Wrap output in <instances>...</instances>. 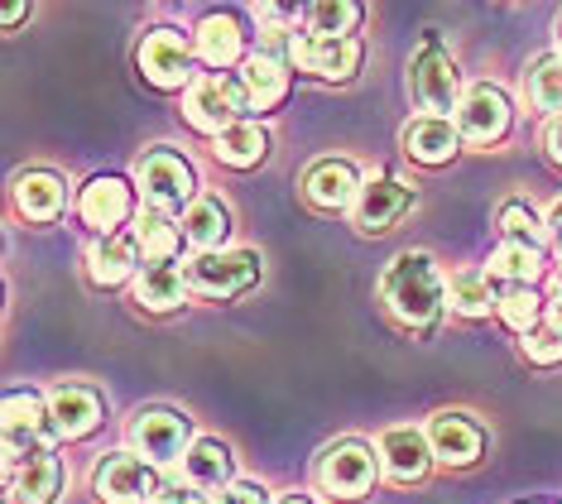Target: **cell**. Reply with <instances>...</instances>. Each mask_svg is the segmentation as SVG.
Listing matches in <instances>:
<instances>
[{
	"mask_svg": "<svg viewBox=\"0 0 562 504\" xmlns=\"http://www.w3.org/2000/svg\"><path fill=\"white\" fill-rule=\"evenodd\" d=\"M380 303L385 313L408 332H428L438 327L442 307H447V283L438 275L428 250H404L394 255L380 275Z\"/></svg>",
	"mask_w": 562,
	"mask_h": 504,
	"instance_id": "1",
	"label": "cell"
},
{
	"mask_svg": "<svg viewBox=\"0 0 562 504\" xmlns=\"http://www.w3.org/2000/svg\"><path fill=\"white\" fill-rule=\"evenodd\" d=\"M135 192L145 198V212L173 216L198 202V173L178 149L155 145L135 159Z\"/></svg>",
	"mask_w": 562,
	"mask_h": 504,
	"instance_id": "2",
	"label": "cell"
},
{
	"mask_svg": "<svg viewBox=\"0 0 562 504\" xmlns=\"http://www.w3.org/2000/svg\"><path fill=\"white\" fill-rule=\"evenodd\" d=\"M408 97L418 101L428 115H447L462 107L467 87H462V72H457V58L442 48L438 34L424 38V48L408 63Z\"/></svg>",
	"mask_w": 562,
	"mask_h": 504,
	"instance_id": "3",
	"label": "cell"
},
{
	"mask_svg": "<svg viewBox=\"0 0 562 504\" xmlns=\"http://www.w3.org/2000/svg\"><path fill=\"white\" fill-rule=\"evenodd\" d=\"M92 495L97 504H159L164 500V475L135 451H111L92 471Z\"/></svg>",
	"mask_w": 562,
	"mask_h": 504,
	"instance_id": "4",
	"label": "cell"
},
{
	"mask_svg": "<svg viewBox=\"0 0 562 504\" xmlns=\"http://www.w3.org/2000/svg\"><path fill=\"white\" fill-rule=\"evenodd\" d=\"M317 490L331 500H366L370 490H375V475H380V451L356 443H331L323 457H317Z\"/></svg>",
	"mask_w": 562,
	"mask_h": 504,
	"instance_id": "5",
	"label": "cell"
},
{
	"mask_svg": "<svg viewBox=\"0 0 562 504\" xmlns=\"http://www.w3.org/2000/svg\"><path fill=\"white\" fill-rule=\"evenodd\" d=\"M193 443V418H183L173 408H139L131 418V447L149 467H183Z\"/></svg>",
	"mask_w": 562,
	"mask_h": 504,
	"instance_id": "6",
	"label": "cell"
},
{
	"mask_svg": "<svg viewBox=\"0 0 562 504\" xmlns=\"http://www.w3.org/2000/svg\"><path fill=\"white\" fill-rule=\"evenodd\" d=\"M246 97H240V82L236 77H222V72H202L193 87L183 92V121L193 125L198 135H212L222 139L232 125L246 121Z\"/></svg>",
	"mask_w": 562,
	"mask_h": 504,
	"instance_id": "7",
	"label": "cell"
},
{
	"mask_svg": "<svg viewBox=\"0 0 562 504\" xmlns=\"http://www.w3.org/2000/svg\"><path fill=\"white\" fill-rule=\"evenodd\" d=\"M260 250H216V255H193L183 265L188 289L202 293V299H240L260 283Z\"/></svg>",
	"mask_w": 562,
	"mask_h": 504,
	"instance_id": "8",
	"label": "cell"
},
{
	"mask_svg": "<svg viewBox=\"0 0 562 504\" xmlns=\"http://www.w3.org/2000/svg\"><path fill=\"white\" fill-rule=\"evenodd\" d=\"M54 418H48V399L34 390L5 394V467H20L30 457L54 451Z\"/></svg>",
	"mask_w": 562,
	"mask_h": 504,
	"instance_id": "9",
	"label": "cell"
},
{
	"mask_svg": "<svg viewBox=\"0 0 562 504\" xmlns=\"http://www.w3.org/2000/svg\"><path fill=\"white\" fill-rule=\"evenodd\" d=\"M139 77H145L149 87H159V92H188V87L198 82L193 77V48H188V38L178 30H149L139 38Z\"/></svg>",
	"mask_w": 562,
	"mask_h": 504,
	"instance_id": "10",
	"label": "cell"
},
{
	"mask_svg": "<svg viewBox=\"0 0 562 504\" xmlns=\"http://www.w3.org/2000/svg\"><path fill=\"white\" fill-rule=\"evenodd\" d=\"M78 216H82V226L97 231V236H116V231H125V222L135 216V188L116 173L87 178L82 192H78Z\"/></svg>",
	"mask_w": 562,
	"mask_h": 504,
	"instance_id": "11",
	"label": "cell"
},
{
	"mask_svg": "<svg viewBox=\"0 0 562 504\" xmlns=\"http://www.w3.org/2000/svg\"><path fill=\"white\" fill-rule=\"evenodd\" d=\"M414 188L404 183V178H394V173H375V178H366V188H361V198H356L351 206V216H356V226L366 231V236H380V231H394L404 222L408 212H414Z\"/></svg>",
	"mask_w": 562,
	"mask_h": 504,
	"instance_id": "12",
	"label": "cell"
},
{
	"mask_svg": "<svg viewBox=\"0 0 562 504\" xmlns=\"http://www.w3.org/2000/svg\"><path fill=\"white\" fill-rule=\"evenodd\" d=\"M509 121H515V107H509V97L495 82L467 87L462 107H457V131H462V139H471V145H501Z\"/></svg>",
	"mask_w": 562,
	"mask_h": 504,
	"instance_id": "13",
	"label": "cell"
},
{
	"mask_svg": "<svg viewBox=\"0 0 562 504\" xmlns=\"http://www.w3.org/2000/svg\"><path fill=\"white\" fill-rule=\"evenodd\" d=\"M366 48L361 38H323V34H293V54L289 63L313 77H323V82H347L361 68Z\"/></svg>",
	"mask_w": 562,
	"mask_h": 504,
	"instance_id": "14",
	"label": "cell"
},
{
	"mask_svg": "<svg viewBox=\"0 0 562 504\" xmlns=\"http://www.w3.org/2000/svg\"><path fill=\"white\" fill-rule=\"evenodd\" d=\"M48 418H54V433L63 443H78V437H92L106 418V404L92 384H58L48 394Z\"/></svg>",
	"mask_w": 562,
	"mask_h": 504,
	"instance_id": "15",
	"label": "cell"
},
{
	"mask_svg": "<svg viewBox=\"0 0 562 504\" xmlns=\"http://www.w3.org/2000/svg\"><path fill=\"white\" fill-rule=\"evenodd\" d=\"M361 173H356L351 159H317L308 173H303V198H308L317 212H347L361 198Z\"/></svg>",
	"mask_w": 562,
	"mask_h": 504,
	"instance_id": "16",
	"label": "cell"
},
{
	"mask_svg": "<svg viewBox=\"0 0 562 504\" xmlns=\"http://www.w3.org/2000/svg\"><path fill=\"white\" fill-rule=\"evenodd\" d=\"M400 145L414 164L442 168V164L457 159V149H462V131H457V121H447V115H414V121L404 125Z\"/></svg>",
	"mask_w": 562,
	"mask_h": 504,
	"instance_id": "17",
	"label": "cell"
},
{
	"mask_svg": "<svg viewBox=\"0 0 562 504\" xmlns=\"http://www.w3.org/2000/svg\"><path fill=\"white\" fill-rule=\"evenodd\" d=\"M139 240L135 231H116V236H97L92 250H87V275H92L97 289H121V283L139 279Z\"/></svg>",
	"mask_w": 562,
	"mask_h": 504,
	"instance_id": "18",
	"label": "cell"
},
{
	"mask_svg": "<svg viewBox=\"0 0 562 504\" xmlns=\"http://www.w3.org/2000/svg\"><path fill=\"white\" fill-rule=\"evenodd\" d=\"M380 471L390 475V481H400V485H414V481H424L428 467L438 457H432V447H428V433H418V428H390V433H380Z\"/></svg>",
	"mask_w": 562,
	"mask_h": 504,
	"instance_id": "19",
	"label": "cell"
},
{
	"mask_svg": "<svg viewBox=\"0 0 562 504\" xmlns=\"http://www.w3.org/2000/svg\"><path fill=\"white\" fill-rule=\"evenodd\" d=\"M428 447L447 467H471L485 451V428L471 413H438V418L428 423Z\"/></svg>",
	"mask_w": 562,
	"mask_h": 504,
	"instance_id": "20",
	"label": "cell"
},
{
	"mask_svg": "<svg viewBox=\"0 0 562 504\" xmlns=\"http://www.w3.org/2000/svg\"><path fill=\"white\" fill-rule=\"evenodd\" d=\"M178 475H183V485L198 490V495H222L226 485H236V457L222 437H198L188 461L178 467Z\"/></svg>",
	"mask_w": 562,
	"mask_h": 504,
	"instance_id": "21",
	"label": "cell"
},
{
	"mask_svg": "<svg viewBox=\"0 0 562 504\" xmlns=\"http://www.w3.org/2000/svg\"><path fill=\"white\" fill-rule=\"evenodd\" d=\"M236 82H240V97H246V111H260L265 115V111H279L289 101L293 77H289V63L255 54L246 68L236 72Z\"/></svg>",
	"mask_w": 562,
	"mask_h": 504,
	"instance_id": "22",
	"label": "cell"
},
{
	"mask_svg": "<svg viewBox=\"0 0 562 504\" xmlns=\"http://www.w3.org/2000/svg\"><path fill=\"white\" fill-rule=\"evenodd\" d=\"M5 490H10V504H58L63 461L54 451H44V457H30L20 467H5Z\"/></svg>",
	"mask_w": 562,
	"mask_h": 504,
	"instance_id": "23",
	"label": "cell"
},
{
	"mask_svg": "<svg viewBox=\"0 0 562 504\" xmlns=\"http://www.w3.org/2000/svg\"><path fill=\"white\" fill-rule=\"evenodd\" d=\"M63 202H68V188H63V178L48 173V168H30V173L15 178V206L24 222H34V226L58 222Z\"/></svg>",
	"mask_w": 562,
	"mask_h": 504,
	"instance_id": "24",
	"label": "cell"
},
{
	"mask_svg": "<svg viewBox=\"0 0 562 504\" xmlns=\"http://www.w3.org/2000/svg\"><path fill=\"white\" fill-rule=\"evenodd\" d=\"M178 226H183V240L193 245L198 255H216L226 245V236H232V206L222 198H212V192H202Z\"/></svg>",
	"mask_w": 562,
	"mask_h": 504,
	"instance_id": "25",
	"label": "cell"
},
{
	"mask_svg": "<svg viewBox=\"0 0 562 504\" xmlns=\"http://www.w3.org/2000/svg\"><path fill=\"white\" fill-rule=\"evenodd\" d=\"M485 279H491L501 293H509V289H533V283L543 279V250L501 240L491 250V260H485Z\"/></svg>",
	"mask_w": 562,
	"mask_h": 504,
	"instance_id": "26",
	"label": "cell"
},
{
	"mask_svg": "<svg viewBox=\"0 0 562 504\" xmlns=\"http://www.w3.org/2000/svg\"><path fill=\"white\" fill-rule=\"evenodd\" d=\"M198 44H193V54L207 63V68L216 72H226V68H236L240 54H246V34H240V24L236 15H207L198 24Z\"/></svg>",
	"mask_w": 562,
	"mask_h": 504,
	"instance_id": "27",
	"label": "cell"
},
{
	"mask_svg": "<svg viewBox=\"0 0 562 504\" xmlns=\"http://www.w3.org/2000/svg\"><path fill=\"white\" fill-rule=\"evenodd\" d=\"M188 299V275L178 265H145L135 279V303L145 313H173Z\"/></svg>",
	"mask_w": 562,
	"mask_h": 504,
	"instance_id": "28",
	"label": "cell"
},
{
	"mask_svg": "<svg viewBox=\"0 0 562 504\" xmlns=\"http://www.w3.org/2000/svg\"><path fill=\"white\" fill-rule=\"evenodd\" d=\"M212 154H216V164H226V168H255L270 159V131H265L260 121H240L222 139H212Z\"/></svg>",
	"mask_w": 562,
	"mask_h": 504,
	"instance_id": "29",
	"label": "cell"
},
{
	"mask_svg": "<svg viewBox=\"0 0 562 504\" xmlns=\"http://www.w3.org/2000/svg\"><path fill=\"white\" fill-rule=\"evenodd\" d=\"M135 240H139V255H145V265H173L178 250H183V226L173 222V216L164 212H139L135 222Z\"/></svg>",
	"mask_w": 562,
	"mask_h": 504,
	"instance_id": "30",
	"label": "cell"
},
{
	"mask_svg": "<svg viewBox=\"0 0 562 504\" xmlns=\"http://www.w3.org/2000/svg\"><path fill=\"white\" fill-rule=\"evenodd\" d=\"M447 303H452V313H462V317H491L495 303H501V293H495V283L485 279V269H462V275H452V283H447Z\"/></svg>",
	"mask_w": 562,
	"mask_h": 504,
	"instance_id": "31",
	"label": "cell"
},
{
	"mask_svg": "<svg viewBox=\"0 0 562 504\" xmlns=\"http://www.w3.org/2000/svg\"><path fill=\"white\" fill-rule=\"evenodd\" d=\"M495 226H501V236L509 245H533V250H543V240H548V222L533 212L529 202H519V198L501 202V212H495Z\"/></svg>",
	"mask_w": 562,
	"mask_h": 504,
	"instance_id": "32",
	"label": "cell"
},
{
	"mask_svg": "<svg viewBox=\"0 0 562 504\" xmlns=\"http://www.w3.org/2000/svg\"><path fill=\"white\" fill-rule=\"evenodd\" d=\"M495 313H501V322H505L509 332L529 336V332H539V322L548 313V299H543L539 289H509V293H501Z\"/></svg>",
	"mask_w": 562,
	"mask_h": 504,
	"instance_id": "33",
	"label": "cell"
},
{
	"mask_svg": "<svg viewBox=\"0 0 562 504\" xmlns=\"http://www.w3.org/2000/svg\"><path fill=\"white\" fill-rule=\"evenodd\" d=\"M366 20V10L356 0H323L308 10V34L323 38H356V24Z\"/></svg>",
	"mask_w": 562,
	"mask_h": 504,
	"instance_id": "34",
	"label": "cell"
},
{
	"mask_svg": "<svg viewBox=\"0 0 562 504\" xmlns=\"http://www.w3.org/2000/svg\"><path fill=\"white\" fill-rule=\"evenodd\" d=\"M524 92L539 111H553L562 115V54H548L529 68V82H524Z\"/></svg>",
	"mask_w": 562,
	"mask_h": 504,
	"instance_id": "35",
	"label": "cell"
},
{
	"mask_svg": "<svg viewBox=\"0 0 562 504\" xmlns=\"http://www.w3.org/2000/svg\"><path fill=\"white\" fill-rule=\"evenodd\" d=\"M519 351H524V360H529V366L553 370V366H562V332H558V327L529 332V336L519 341Z\"/></svg>",
	"mask_w": 562,
	"mask_h": 504,
	"instance_id": "36",
	"label": "cell"
},
{
	"mask_svg": "<svg viewBox=\"0 0 562 504\" xmlns=\"http://www.w3.org/2000/svg\"><path fill=\"white\" fill-rule=\"evenodd\" d=\"M212 504H274V500L260 481H236V485H226L222 495H212Z\"/></svg>",
	"mask_w": 562,
	"mask_h": 504,
	"instance_id": "37",
	"label": "cell"
},
{
	"mask_svg": "<svg viewBox=\"0 0 562 504\" xmlns=\"http://www.w3.org/2000/svg\"><path fill=\"white\" fill-rule=\"evenodd\" d=\"M543 149H548V159L562 168V115H548V125H543Z\"/></svg>",
	"mask_w": 562,
	"mask_h": 504,
	"instance_id": "38",
	"label": "cell"
},
{
	"mask_svg": "<svg viewBox=\"0 0 562 504\" xmlns=\"http://www.w3.org/2000/svg\"><path fill=\"white\" fill-rule=\"evenodd\" d=\"M548 317H553V327L562 332V275L553 279V299H548Z\"/></svg>",
	"mask_w": 562,
	"mask_h": 504,
	"instance_id": "39",
	"label": "cell"
},
{
	"mask_svg": "<svg viewBox=\"0 0 562 504\" xmlns=\"http://www.w3.org/2000/svg\"><path fill=\"white\" fill-rule=\"evenodd\" d=\"M30 20V5H10L5 10V30H15V24H24Z\"/></svg>",
	"mask_w": 562,
	"mask_h": 504,
	"instance_id": "40",
	"label": "cell"
},
{
	"mask_svg": "<svg viewBox=\"0 0 562 504\" xmlns=\"http://www.w3.org/2000/svg\"><path fill=\"white\" fill-rule=\"evenodd\" d=\"M548 231H553V236L562 240V202L553 206V212H548Z\"/></svg>",
	"mask_w": 562,
	"mask_h": 504,
	"instance_id": "41",
	"label": "cell"
},
{
	"mask_svg": "<svg viewBox=\"0 0 562 504\" xmlns=\"http://www.w3.org/2000/svg\"><path fill=\"white\" fill-rule=\"evenodd\" d=\"M274 504H313L308 495H284V500H274Z\"/></svg>",
	"mask_w": 562,
	"mask_h": 504,
	"instance_id": "42",
	"label": "cell"
},
{
	"mask_svg": "<svg viewBox=\"0 0 562 504\" xmlns=\"http://www.w3.org/2000/svg\"><path fill=\"white\" fill-rule=\"evenodd\" d=\"M558 54H562V15H558Z\"/></svg>",
	"mask_w": 562,
	"mask_h": 504,
	"instance_id": "43",
	"label": "cell"
},
{
	"mask_svg": "<svg viewBox=\"0 0 562 504\" xmlns=\"http://www.w3.org/2000/svg\"><path fill=\"white\" fill-rule=\"evenodd\" d=\"M558 275H562V240H558Z\"/></svg>",
	"mask_w": 562,
	"mask_h": 504,
	"instance_id": "44",
	"label": "cell"
}]
</instances>
